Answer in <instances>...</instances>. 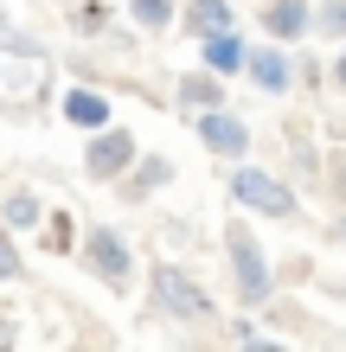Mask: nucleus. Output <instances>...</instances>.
<instances>
[{
  "label": "nucleus",
  "mask_w": 346,
  "mask_h": 352,
  "mask_svg": "<svg viewBox=\"0 0 346 352\" xmlns=\"http://www.w3.org/2000/svg\"><path fill=\"white\" fill-rule=\"evenodd\" d=\"M52 90H58V58H52V45L39 32H26L19 19L0 13V109L19 116L26 102H32V109H45Z\"/></svg>",
  "instance_id": "nucleus-1"
},
{
  "label": "nucleus",
  "mask_w": 346,
  "mask_h": 352,
  "mask_svg": "<svg viewBox=\"0 0 346 352\" xmlns=\"http://www.w3.org/2000/svg\"><path fill=\"white\" fill-rule=\"evenodd\" d=\"M71 256L84 263V276H90L96 288H109L116 301H129L135 288H141V276H148V263H141V243L122 231V224H84Z\"/></svg>",
  "instance_id": "nucleus-2"
},
{
  "label": "nucleus",
  "mask_w": 346,
  "mask_h": 352,
  "mask_svg": "<svg viewBox=\"0 0 346 352\" xmlns=\"http://www.w3.org/2000/svg\"><path fill=\"white\" fill-rule=\"evenodd\" d=\"M225 276H231V295H237V307H270L276 295H282V276H276V263H270V250L257 243V231H250V218L244 212H231L225 218Z\"/></svg>",
  "instance_id": "nucleus-3"
},
{
  "label": "nucleus",
  "mask_w": 346,
  "mask_h": 352,
  "mask_svg": "<svg viewBox=\"0 0 346 352\" xmlns=\"http://www.w3.org/2000/svg\"><path fill=\"white\" fill-rule=\"evenodd\" d=\"M148 307L160 320H173V327H212L218 320V301H212V288L193 276L186 263H167V256H154L148 263Z\"/></svg>",
  "instance_id": "nucleus-4"
},
{
  "label": "nucleus",
  "mask_w": 346,
  "mask_h": 352,
  "mask_svg": "<svg viewBox=\"0 0 346 352\" xmlns=\"http://www.w3.org/2000/svg\"><path fill=\"white\" fill-rule=\"evenodd\" d=\"M225 192L244 218H301V192L276 167H257V160H237L225 167Z\"/></svg>",
  "instance_id": "nucleus-5"
},
{
  "label": "nucleus",
  "mask_w": 346,
  "mask_h": 352,
  "mask_svg": "<svg viewBox=\"0 0 346 352\" xmlns=\"http://www.w3.org/2000/svg\"><path fill=\"white\" fill-rule=\"evenodd\" d=\"M52 109H58V122H65L71 135H96V129H109V122H122L116 90L109 84H84V77H58Z\"/></svg>",
  "instance_id": "nucleus-6"
},
{
  "label": "nucleus",
  "mask_w": 346,
  "mask_h": 352,
  "mask_svg": "<svg viewBox=\"0 0 346 352\" xmlns=\"http://www.w3.org/2000/svg\"><path fill=\"white\" fill-rule=\"evenodd\" d=\"M135 154H141L135 129H122V122H109V129L84 135V160H77V173H84L90 186H116L122 173L135 167Z\"/></svg>",
  "instance_id": "nucleus-7"
},
{
  "label": "nucleus",
  "mask_w": 346,
  "mask_h": 352,
  "mask_svg": "<svg viewBox=\"0 0 346 352\" xmlns=\"http://www.w3.org/2000/svg\"><path fill=\"white\" fill-rule=\"evenodd\" d=\"M186 122H193V141H199V148H206L212 160H225V167L250 160V148H257L250 122H244L231 102H225V109H199V116H186Z\"/></svg>",
  "instance_id": "nucleus-8"
},
{
  "label": "nucleus",
  "mask_w": 346,
  "mask_h": 352,
  "mask_svg": "<svg viewBox=\"0 0 346 352\" xmlns=\"http://www.w3.org/2000/svg\"><path fill=\"white\" fill-rule=\"evenodd\" d=\"M244 84L270 102H289L295 96V52L276 45V38H250V65H244Z\"/></svg>",
  "instance_id": "nucleus-9"
},
{
  "label": "nucleus",
  "mask_w": 346,
  "mask_h": 352,
  "mask_svg": "<svg viewBox=\"0 0 346 352\" xmlns=\"http://www.w3.org/2000/svg\"><path fill=\"white\" fill-rule=\"evenodd\" d=\"M314 32V0H257V38H276V45H308Z\"/></svg>",
  "instance_id": "nucleus-10"
},
{
  "label": "nucleus",
  "mask_w": 346,
  "mask_h": 352,
  "mask_svg": "<svg viewBox=\"0 0 346 352\" xmlns=\"http://www.w3.org/2000/svg\"><path fill=\"white\" fill-rule=\"evenodd\" d=\"M282 141H289V179L295 192H321V173H327V148L314 141L308 122H282Z\"/></svg>",
  "instance_id": "nucleus-11"
},
{
  "label": "nucleus",
  "mask_w": 346,
  "mask_h": 352,
  "mask_svg": "<svg viewBox=\"0 0 346 352\" xmlns=\"http://www.w3.org/2000/svg\"><path fill=\"white\" fill-rule=\"evenodd\" d=\"M173 179H180V160H167V154H135V167L116 179V199L122 205H154Z\"/></svg>",
  "instance_id": "nucleus-12"
},
{
  "label": "nucleus",
  "mask_w": 346,
  "mask_h": 352,
  "mask_svg": "<svg viewBox=\"0 0 346 352\" xmlns=\"http://www.w3.org/2000/svg\"><path fill=\"white\" fill-rule=\"evenodd\" d=\"M193 52H199L193 65H206L212 77H225V84H244V65H250V32H244V26L212 32V38H199Z\"/></svg>",
  "instance_id": "nucleus-13"
},
{
  "label": "nucleus",
  "mask_w": 346,
  "mask_h": 352,
  "mask_svg": "<svg viewBox=\"0 0 346 352\" xmlns=\"http://www.w3.org/2000/svg\"><path fill=\"white\" fill-rule=\"evenodd\" d=\"M173 102H180L186 116H199V109H225V102H231V84H225V77H212L206 65H186V71L173 77Z\"/></svg>",
  "instance_id": "nucleus-14"
},
{
  "label": "nucleus",
  "mask_w": 346,
  "mask_h": 352,
  "mask_svg": "<svg viewBox=\"0 0 346 352\" xmlns=\"http://www.w3.org/2000/svg\"><path fill=\"white\" fill-rule=\"evenodd\" d=\"M231 26H237V0H180V26L173 32H186V45H199V38L231 32Z\"/></svg>",
  "instance_id": "nucleus-15"
},
{
  "label": "nucleus",
  "mask_w": 346,
  "mask_h": 352,
  "mask_svg": "<svg viewBox=\"0 0 346 352\" xmlns=\"http://www.w3.org/2000/svg\"><path fill=\"white\" fill-rule=\"evenodd\" d=\"M58 13H65V32L77 38V45H96V38L122 19L116 0H71V7H58Z\"/></svg>",
  "instance_id": "nucleus-16"
},
{
  "label": "nucleus",
  "mask_w": 346,
  "mask_h": 352,
  "mask_svg": "<svg viewBox=\"0 0 346 352\" xmlns=\"http://www.w3.org/2000/svg\"><path fill=\"white\" fill-rule=\"evenodd\" d=\"M45 192H32V186H7V199H0V224H7L13 237H39V224H45Z\"/></svg>",
  "instance_id": "nucleus-17"
},
{
  "label": "nucleus",
  "mask_w": 346,
  "mask_h": 352,
  "mask_svg": "<svg viewBox=\"0 0 346 352\" xmlns=\"http://www.w3.org/2000/svg\"><path fill=\"white\" fill-rule=\"evenodd\" d=\"M122 19H129L141 38H167L180 26V0H122Z\"/></svg>",
  "instance_id": "nucleus-18"
},
{
  "label": "nucleus",
  "mask_w": 346,
  "mask_h": 352,
  "mask_svg": "<svg viewBox=\"0 0 346 352\" xmlns=\"http://www.w3.org/2000/svg\"><path fill=\"white\" fill-rule=\"evenodd\" d=\"M32 243H39V250H52V256H71V250H77V218H71V212H58V205H52Z\"/></svg>",
  "instance_id": "nucleus-19"
},
{
  "label": "nucleus",
  "mask_w": 346,
  "mask_h": 352,
  "mask_svg": "<svg viewBox=\"0 0 346 352\" xmlns=\"http://www.w3.org/2000/svg\"><path fill=\"white\" fill-rule=\"evenodd\" d=\"M308 45H346V0H314V32Z\"/></svg>",
  "instance_id": "nucleus-20"
},
{
  "label": "nucleus",
  "mask_w": 346,
  "mask_h": 352,
  "mask_svg": "<svg viewBox=\"0 0 346 352\" xmlns=\"http://www.w3.org/2000/svg\"><path fill=\"white\" fill-rule=\"evenodd\" d=\"M0 282H7V288L26 282V250H19V237L7 231V224H0Z\"/></svg>",
  "instance_id": "nucleus-21"
},
{
  "label": "nucleus",
  "mask_w": 346,
  "mask_h": 352,
  "mask_svg": "<svg viewBox=\"0 0 346 352\" xmlns=\"http://www.w3.org/2000/svg\"><path fill=\"white\" fill-rule=\"evenodd\" d=\"M257 333H263V320H250V307H244V314H231V320H225V340H231V346L257 340Z\"/></svg>",
  "instance_id": "nucleus-22"
},
{
  "label": "nucleus",
  "mask_w": 346,
  "mask_h": 352,
  "mask_svg": "<svg viewBox=\"0 0 346 352\" xmlns=\"http://www.w3.org/2000/svg\"><path fill=\"white\" fill-rule=\"evenodd\" d=\"M327 90L346 96V45H327Z\"/></svg>",
  "instance_id": "nucleus-23"
},
{
  "label": "nucleus",
  "mask_w": 346,
  "mask_h": 352,
  "mask_svg": "<svg viewBox=\"0 0 346 352\" xmlns=\"http://www.w3.org/2000/svg\"><path fill=\"white\" fill-rule=\"evenodd\" d=\"M0 352H19V307H0Z\"/></svg>",
  "instance_id": "nucleus-24"
},
{
  "label": "nucleus",
  "mask_w": 346,
  "mask_h": 352,
  "mask_svg": "<svg viewBox=\"0 0 346 352\" xmlns=\"http://www.w3.org/2000/svg\"><path fill=\"white\" fill-rule=\"evenodd\" d=\"M231 352H289V340H282V333H257V340H244Z\"/></svg>",
  "instance_id": "nucleus-25"
},
{
  "label": "nucleus",
  "mask_w": 346,
  "mask_h": 352,
  "mask_svg": "<svg viewBox=\"0 0 346 352\" xmlns=\"http://www.w3.org/2000/svg\"><path fill=\"white\" fill-rule=\"evenodd\" d=\"M327 237H334L340 250H346V212H334V218H327Z\"/></svg>",
  "instance_id": "nucleus-26"
},
{
  "label": "nucleus",
  "mask_w": 346,
  "mask_h": 352,
  "mask_svg": "<svg viewBox=\"0 0 346 352\" xmlns=\"http://www.w3.org/2000/svg\"><path fill=\"white\" fill-rule=\"evenodd\" d=\"M334 135H340V141H346V109H340V116H334Z\"/></svg>",
  "instance_id": "nucleus-27"
},
{
  "label": "nucleus",
  "mask_w": 346,
  "mask_h": 352,
  "mask_svg": "<svg viewBox=\"0 0 346 352\" xmlns=\"http://www.w3.org/2000/svg\"><path fill=\"white\" fill-rule=\"evenodd\" d=\"M58 7H71V0H58Z\"/></svg>",
  "instance_id": "nucleus-28"
},
{
  "label": "nucleus",
  "mask_w": 346,
  "mask_h": 352,
  "mask_svg": "<svg viewBox=\"0 0 346 352\" xmlns=\"http://www.w3.org/2000/svg\"><path fill=\"white\" fill-rule=\"evenodd\" d=\"M340 154H346V141H340Z\"/></svg>",
  "instance_id": "nucleus-29"
},
{
  "label": "nucleus",
  "mask_w": 346,
  "mask_h": 352,
  "mask_svg": "<svg viewBox=\"0 0 346 352\" xmlns=\"http://www.w3.org/2000/svg\"><path fill=\"white\" fill-rule=\"evenodd\" d=\"M116 7H122V0H116Z\"/></svg>",
  "instance_id": "nucleus-30"
}]
</instances>
